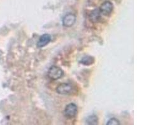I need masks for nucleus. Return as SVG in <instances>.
I'll return each instance as SVG.
<instances>
[{
  "label": "nucleus",
  "instance_id": "1",
  "mask_svg": "<svg viewBox=\"0 0 167 125\" xmlns=\"http://www.w3.org/2000/svg\"><path fill=\"white\" fill-rule=\"evenodd\" d=\"M56 92L60 95H73L75 93V90L74 86L70 84V83H64L58 86L56 89Z\"/></svg>",
  "mask_w": 167,
  "mask_h": 125
},
{
  "label": "nucleus",
  "instance_id": "2",
  "mask_svg": "<svg viewBox=\"0 0 167 125\" xmlns=\"http://www.w3.org/2000/svg\"><path fill=\"white\" fill-rule=\"evenodd\" d=\"M63 70L56 66H51L48 71V77L52 80H59L63 77Z\"/></svg>",
  "mask_w": 167,
  "mask_h": 125
},
{
  "label": "nucleus",
  "instance_id": "3",
  "mask_svg": "<svg viewBox=\"0 0 167 125\" xmlns=\"http://www.w3.org/2000/svg\"><path fill=\"white\" fill-rule=\"evenodd\" d=\"M77 113L78 107L77 105H75L73 103H71L66 106L64 110V114L66 118L72 119L77 116Z\"/></svg>",
  "mask_w": 167,
  "mask_h": 125
},
{
  "label": "nucleus",
  "instance_id": "4",
  "mask_svg": "<svg viewBox=\"0 0 167 125\" xmlns=\"http://www.w3.org/2000/svg\"><path fill=\"white\" fill-rule=\"evenodd\" d=\"M99 11L105 16H110L113 10V5L109 1L105 2L99 8Z\"/></svg>",
  "mask_w": 167,
  "mask_h": 125
},
{
  "label": "nucleus",
  "instance_id": "5",
  "mask_svg": "<svg viewBox=\"0 0 167 125\" xmlns=\"http://www.w3.org/2000/svg\"><path fill=\"white\" fill-rule=\"evenodd\" d=\"M77 18L74 14L71 13L68 14L65 16L64 18H63V25L66 28L71 27L74 24Z\"/></svg>",
  "mask_w": 167,
  "mask_h": 125
},
{
  "label": "nucleus",
  "instance_id": "6",
  "mask_svg": "<svg viewBox=\"0 0 167 125\" xmlns=\"http://www.w3.org/2000/svg\"><path fill=\"white\" fill-rule=\"evenodd\" d=\"M52 40V36L49 34H44L41 36L37 43V47L39 48H43L47 45L49 44V43Z\"/></svg>",
  "mask_w": 167,
  "mask_h": 125
},
{
  "label": "nucleus",
  "instance_id": "7",
  "mask_svg": "<svg viewBox=\"0 0 167 125\" xmlns=\"http://www.w3.org/2000/svg\"><path fill=\"white\" fill-rule=\"evenodd\" d=\"M100 13L99 10H97L95 9V10H93L92 12H91L90 14V20H91V21H93L94 23H97L99 20L101 18V16H100Z\"/></svg>",
  "mask_w": 167,
  "mask_h": 125
},
{
  "label": "nucleus",
  "instance_id": "8",
  "mask_svg": "<svg viewBox=\"0 0 167 125\" xmlns=\"http://www.w3.org/2000/svg\"><path fill=\"white\" fill-rule=\"evenodd\" d=\"M81 64L85 65V66H90L93 64L95 63V58L93 56H87L82 58V59L80 61Z\"/></svg>",
  "mask_w": 167,
  "mask_h": 125
},
{
  "label": "nucleus",
  "instance_id": "9",
  "mask_svg": "<svg viewBox=\"0 0 167 125\" xmlns=\"http://www.w3.org/2000/svg\"><path fill=\"white\" fill-rule=\"evenodd\" d=\"M98 118L95 114L88 116L86 120V124H90V125H96V124H98Z\"/></svg>",
  "mask_w": 167,
  "mask_h": 125
},
{
  "label": "nucleus",
  "instance_id": "10",
  "mask_svg": "<svg viewBox=\"0 0 167 125\" xmlns=\"http://www.w3.org/2000/svg\"><path fill=\"white\" fill-rule=\"evenodd\" d=\"M120 123L119 120L115 118H111L106 123V125H120Z\"/></svg>",
  "mask_w": 167,
  "mask_h": 125
}]
</instances>
